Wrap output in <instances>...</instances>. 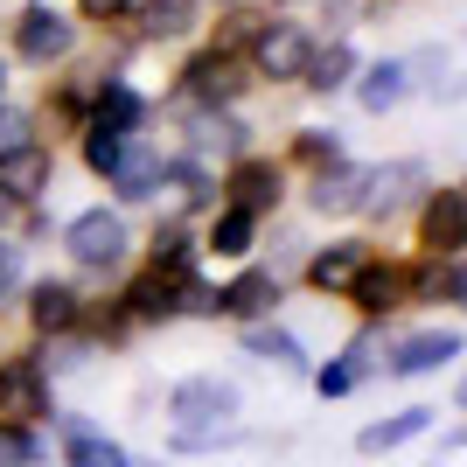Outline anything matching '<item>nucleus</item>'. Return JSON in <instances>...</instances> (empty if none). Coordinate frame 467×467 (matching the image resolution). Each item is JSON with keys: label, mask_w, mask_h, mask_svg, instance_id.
<instances>
[{"label": "nucleus", "mask_w": 467, "mask_h": 467, "mask_svg": "<svg viewBox=\"0 0 467 467\" xmlns=\"http://www.w3.org/2000/svg\"><path fill=\"white\" fill-rule=\"evenodd\" d=\"M49 189V154L42 147H15V154H0V195L7 202H28V195Z\"/></svg>", "instance_id": "423d86ee"}, {"label": "nucleus", "mask_w": 467, "mask_h": 467, "mask_svg": "<svg viewBox=\"0 0 467 467\" xmlns=\"http://www.w3.org/2000/svg\"><path fill=\"white\" fill-rule=\"evenodd\" d=\"M28 321H36L42 335H63L70 321H78V293H70V286H36V300H28Z\"/></svg>", "instance_id": "2eb2a0df"}, {"label": "nucleus", "mask_w": 467, "mask_h": 467, "mask_svg": "<svg viewBox=\"0 0 467 467\" xmlns=\"http://www.w3.org/2000/svg\"><path fill=\"white\" fill-rule=\"evenodd\" d=\"M426 426H432V411H426V405H411V411H398V419H377V426H363V440H356V447H363V453H390V447H405V440H419Z\"/></svg>", "instance_id": "9b49d317"}, {"label": "nucleus", "mask_w": 467, "mask_h": 467, "mask_svg": "<svg viewBox=\"0 0 467 467\" xmlns=\"http://www.w3.org/2000/svg\"><path fill=\"white\" fill-rule=\"evenodd\" d=\"M461 231H467V195L461 189H440L426 202V244L453 258V252H461Z\"/></svg>", "instance_id": "0eeeda50"}, {"label": "nucleus", "mask_w": 467, "mask_h": 467, "mask_svg": "<svg viewBox=\"0 0 467 467\" xmlns=\"http://www.w3.org/2000/svg\"><path fill=\"white\" fill-rule=\"evenodd\" d=\"M411 182H419L411 161H398V168H384V175H363V202H356V210H398Z\"/></svg>", "instance_id": "dca6fc26"}, {"label": "nucleus", "mask_w": 467, "mask_h": 467, "mask_svg": "<svg viewBox=\"0 0 467 467\" xmlns=\"http://www.w3.org/2000/svg\"><path fill=\"white\" fill-rule=\"evenodd\" d=\"M0 411H15V419H36V411H49V390H42V363L15 356V363L0 370Z\"/></svg>", "instance_id": "39448f33"}, {"label": "nucleus", "mask_w": 467, "mask_h": 467, "mask_svg": "<svg viewBox=\"0 0 467 467\" xmlns=\"http://www.w3.org/2000/svg\"><path fill=\"white\" fill-rule=\"evenodd\" d=\"M189 133H195V147H223V154L237 147V126H231V119H216V112H195Z\"/></svg>", "instance_id": "cd10ccee"}, {"label": "nucleus", "mask_w": 467, "mask_h": 467, "mask_svg": "<svg viewBox=\"0 0 467 467\" xmlns=\"http://www.w3.org/2000/svg\"><path fill=\"white\" fill-rule=\"evenodd\" d=\"M175 286H182L175 273H154V279H140V286L126 293V300H133V314H140V321H154V314L168 321V314L182 307V300H175Z\"/></svg>", "instance_id": "a211bd4d"}, {"label": "nucleus", "mask_w": 467, "mask_h": 467, "mask_svg": "<svg viewBox=\"0 0 467 467\" xmlns=\"http://www.w3.org/2000/svg\"><path fill=\"white\" fill-rule=\"evenodd\" d=\"M307 57H314V42L300 36L293 21L258 28V70H265V78H307Z\"/></svg>", "instance_id": "7ed1b4c3"}, {"label": "nucleus", "mask_w": 467, "mask_h": 467, "mask_svg": "<svg viewBox=\"0 0 467 467\" xmlns=\"http://www.w3.org/2000/svg\"><path fill=\"white\" fill-rule=\"evenodd\" d=\"M133 119H140V98L126 91V84H105V98H98V126H91V133H126Z\"/></svg>", "instance_id": "5701e85b"}, {"label": "nucleus", "mask_w": 467, "mask_h": 467, "mask_svg": "<svg viewBox=\"0 0 467 467\" xmlns=\"http://www.w3.org/2000/svg\"><path fill=\"white\" fill-rule=\"evenodd\" d=\"M154 182H161V161L147 154V147H126V154H119V168H112V189L126 195V202L154 195Z\"/></svg>", "instance_id": "4468645a"}, {"label": "nucleus", "mask_w": 467, "mask_h": 467, "mask_svg": "<svg viewBox=\"0 0 467 467\" xmlns=\"http://www.w3.org/2000/svg\"><path fill=\"white\" fill-rule=\"evenodd\" d=\"M405 91H411V70H405V63H377L370 78H363V105H370V112H390Z\"/></svg>", "instance_id": "6ab92c4d"}, {"label": "nucleus", "mask_w": 467, "mask_h": 467, "mask_svg": "<svg viewBox=\"0 0 467 467\" xmlns=\"http://www.w3.org/2000/svg\"><path fill=\"white\" fill-rule=\"evenodd\" d=\"M70 258H78V265H98V273L119 265V258H126V223H119L112 210H84L78 223H70Z\"/></svg>", "instance_id": "f03ea898"}, {"label": "nucleus", "mask_w": 467, "mask_h": 467, "mask_svg": "<svg viewBox=\"0 0 467 467\" xmlns=\"http://www.w3.org/2000/svg\"><path fill=\"white\" fill-rule=\"evenodd\" d=\"M356 57H349V42H328V49H314L307 57V84L314 91H335V84H349Z\"/></svg>", "instance_id": "4be33fe9"}, {"label": "nucleus", "mask_w": 467, "mask_h": 467, "mask_svg": "<svg viewBox=\"0 0 467 467\" xmlns=\"http://www.w3.org/2000/svg\"><path fill=\"white\" fill-rule=\"evenodd\" d=\"M252 356H265V363H279V370H300V342L279 328H258L252 335Z\"/></svg>", "instance_id": "a878e982"}, {"label": "nucleus", "mask_w": 467, "mask_h": 467, "mask_svg": "<svg viewBox=\"0 0 467 467\" xmlns=\"http://www.w3.org/2000/svg\"><path fill=\"white\" fill-rule=\"evenodd\" d=\"M119 154H126V133H91V140H84V161H91L98 175H112Z\"/></svg>", "instance_id": "c85d7f7f"}, {"label": "nucleus", "mask_w": 467, "mask_h": 467, "mask_svg": "<svg viewBox=\"0 0 467 467\" xmlns=\"http://www.w3.org/2000/svg\"><path fill=\"white\" fill-rule=\"evenodd\" d=\"M119 7H126V0H84V15H98V21H105V15H119Z\"/></svg>", "instance_id": "f704fd0d"}, {"label": "nucleus", "mask_w": 467, "mask_h": 467, "mask_svg": "<svg viewBox=\"0 0 467 467\" xmlns=\"http://www.w3.org/2000/svg\"><path fill=\"white\" fill-rule=\"evenodd\" d=\"M42 453H36V440L28 432H0V467H36Z\"/></svg>", "instance_id": "c756f323"}, {"label": "nucleus", "mask_w": 467, "mask_h": 467, "mask_svg": "<svg viewBox=\"0 0 467 467\" xmlns=\"http://www.w3.org/2000/svg\"><path fill=\"white\" fill-rule=\"evenodd\" d=\"M363 265H370V252H363V244H328V252L307 265V279H314L321 293H349Z\"/></svg>", "instance_id": "6e6552de"}, {"label": "nucleus", "mask_w": 467, "mask_h": 467, "mask_svg": "<svg viewBox=\"0 0 467 467\" xmlns=\"http://www.w3.org/2000/svg\"><path fill=\"white\" fill-rule=\"evenodd\" d=\"M363 202V168H335L314 182V210H356Z\"/></svg>", "instance_id": "aec40b11"}, {"label": "nucleus", "mask_w": 467, "mask_h": 467, "mask_svg": "<svg viewBox=\"0 0 467 467\" xmlns=\"http://www.w3.org/2000/svg\"><path fill=\"white\" fill-rule=\"evenodd\" d=\"M273 300H279L273 273H244L237 286H223V293H216V314H258V307H273Z\"/></svg>", "instance_id": "f3484780"}, {"label": "nucleus", "mask_w": 467, "mask_h": 467, "mask_svg": "<svg viewBox=\"0 0 467 467\" xmlns=\"http://www.w3.org/2000/svg\"><path fill=\"white\" fill-rule=\"evenodd\" d=\"M405 286H411V279L398 273V265H363L349 293H356V300H363L370 314H390V307H405Z\"/></svg>", "instance_id": "9d476101"}, {"label": "nucleus", "mask_w": 467, "mask_h": 467, "mask_svg": "<svg viewBox=\"0 0 467 467\" xmlns=\"http://www.w3.org/2000/svg\"><path fill=\"white\" fill-rule=\"evenodd\" d=\"M168 411H175V447H216V440L231 432L237 390L216 384V377H189V384H175Z\"/></svg>", "instance_id": "f257e3e1"}, {"label": "nucleus", "mask_w": 467, "mask_h": 467, "mask_svg": "<svg viewBox=\"0 0 467 467\" xmlns=\"http://www.w3.org/2000/svg\"><path fill=\"white\" fill-rule=\"evenodd\" d=\"M15 147H28V119L15 105H0V154H15Z\"/></svg>", "instance_id": "473e14b6"}, {"label": "nucleus", "mask_w": 467, "mask_h": 467, "mask_svg": "<svg viewBox=\"0 0 467 467\" xmlns=\"http://www.w3.org/2000/svg\"><path fill=\"white\" fill-rule=\"evenodd\" d=\"M15 279H21V258L15 244H0V293H15Z\"/></svg>", "instance_id": "72a5a7b5"}, {"label": "nucleus", "mask_w": 467, "mask_h": 467, "mask_svg": "<svg viewBox=\"0 0 467 467\" xmlns=\"http://www.w3.org/2000/svg\"><path fill=\"white\" fill-rule=\"evenodd\" d=\"M15 42H21V57H28V63H57L63 49H70V21H63L57 7H28L21 28H15Z\"/></svg>", "instance_id": "20e7f679"}, {"label": "nucleus", "mask_w": 467, "mask_h": 467, "mask_svg": "<svg viewBox=\"0 0 467 467\" xmlns=\"http://www.w3.org/2000/svg\"><path fill=\"white\" fill-rule=\"evenodd\" d=\"M70 467H133L126 453L105 440V432H91V426H70Z\"/></svg>", "instance_id": "412c9836"}, {"label": "nucleus", "mask_w": 467, "mask_h": 467, "mask_svg": "<svg viewBox=\"0 0 467 467\" xmlns=\"http://www.w3.org/2000/svg\"><path fill=\"white\" fill-rule=\"evenodd\" d=\"M237 84H244V78H237V63L223 57V49H210V57L189 63V91L195 98H237Z\"/></svg>", "instance_id": "ddd939ff"}, {"label": "nucleus", "mask_w": 467, "mask_h": 467, "mask_svg": "<svg viewBox=\"0 0 467 467\" xmlns=\"http://www.w3.org/2000/svg\"><path fill=\"white\" fill-rule=\"evenodd\" d=\"M300 161H314V168H335V161H342L335 133H307V140H300Z\"/></svg>", "instance_id": "2f4dec72"}, {"label": "nucleus", "mask_w": 467, "mask_h": 467, "mask_svg": "<svg viewBox=\"0 0 467 467\" xmlns=\"http://www.w3.org/2000/svg\"><path fill=\"white\" fill-rule=\"evenodd\" d=\"M419 286H426L432 300H440V293H447V300H461V258H447V265H432V273L419 279Z\"/></svg>", "instance_id": "7c9ffc66"}, {"label": "nucleus", "mask_w": 467, "mask_h": 467, "mask_svg": "<svg viewBox=\"0 0 467 467\" xmlns=\"http://www.w3.org/2000/svg\"><path fill=\"white\" fill-rule=\"evenodd\" d=\"M210 244H216L223 258H244V252H252V210H231L223 223H216V237H210Z\"/></svg>", "instance_id": "393cba45"}, {"label": "nucleus", "mask_w": 467, "mask_h": 467, "mask_svg": "<svg viewBox=\"0 0 467 467\" xmlns=\"http://www.w3.org/2000/svg\"><path fill=\"white\" fill-rule=\"evenodd\" d=\"M231 195H237V210H273L279 202V168L273 161H237V175H231Z\"/></svg>", "instance_id": "1a4fd4ad"}, {"label": "nucleus", "mask_w": 467, "mask_h": 467, "mask_svg": "<svg viewBox=\"0 0 467 467\" xmlns=\"http://www.w3.org/2000/svg\"><path fill=\"white\" fill-rule=\"evenodd\" d=\"M453 356H461V335H419V342H405V349H398V363H390V370H398V377H419V370L453 363Z\"/></svg>", "instance_id": "f8f14e48"}, {"label": "nucleus", "mask_w": 467, "mask_h": 467, "mask_svg": "<svg viewBox=\"0 0 467 467\" xmlns=\"http://www.w3.org/2000/svg\"><path fill=\"white\" fill-rule=\"evenodd\" d=\"M363 370H370V349H349L342 363H328V370H321V390L335 398V390H349V384H356Z\"/></svg>", "instance_id": "bb28decb"}, {"label": "nucleus", "mask_w": 467, "mask_h": 467, "mask_svg": "<svg viewBox=\"0 0 467 467\" xmlns=\"http://www.w3.org/2000/svg\"><path fill=\"white\" fill-rule=\"evenodd\" d=\"M195 21V0H147V36H182Z\"/></svg>", "instance_id": "b1692460"}]
</instances>
